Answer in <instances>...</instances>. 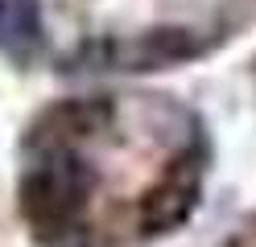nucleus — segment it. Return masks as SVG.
<instances>
[{"instance_id": "obj_1", "label": "nucleus", "mask_w": 256, "mask_h": 247, "mask_svg": "<svg viewBox=\"0 0 256 247\" xmlns=\"http://www.w3.org/2000/svg\"><path fill=\"white\" fill-rule=\"evenodd\" d=\"M87 190H91V169L74 153L54 148L42 165L29 169L25 186H21V198H25V210H29L34 223L62 227L78 206H83Z\"/></svg>"}, {"instance_id": "obj_2", "label": "nucleus", "mask_w": 256, "mask_h": 247, "mask_svg": "<svg viewBox=\"0 0 256 247\" xmlns=\"http://www.w3.org/2000/svg\"><path fill=\"white\" fill-rule=\"evenodd\" d=\"M198 54V41L186 29H157V33H140L132 41H100L83 49V62H100V66H124V70H140V66H166Z\"/></svg>"}, {"instance_id": "obj_3", "label": "nucleus", "mask_w": 256, "mask_h": 247, "mask_svg": "<svg viewBox=\"0 0 256 247\" xmlns=\"http://www.w3.org/2000/svg\"><path fill=\"white\" fill-rule=\"evenodd\" d=\"M42 41V8L38 0H0V49L29 54Z\"/></svg>"}, {"instance_id": "obj_4", "label": "nucleus", "mask_w": 256, "mask_h": 247, "mask_svg": "<svg viewBox=\"0 0 256 247\" xmlns=\"http://www.w3.org/2000/svg\"><path fill=\"white\" fill-rule=\"evenodd\" d=\"M190 206H194V181H186L182 173L170 177L157 194H149V206H145V227L149 231H162V227H174L182 223Z\"/></svg>"}]
</instances>
